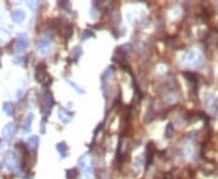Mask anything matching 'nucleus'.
<instances>
[{
  "label": "nucleus",
  "mask_w": 218,
  "mask_h": 179,
  "mask_svg": "<svg viewBox=\"0 0 218 179\" xmlns=\"http://www.w3.org/2000/svg\"><path fill=\"white\" fill-rule=\"evenodd\" d=\"M24 17H26V13L22 11V10H17V11H15L12 13V19L15 21V22H22V21L24 19Z\"/></svg>",
  "instance_id": "2"
},
{
  "label": "nucleus",
  "mask_w": 218,
  "mask_h": 179,
  "mask_svg": "<svg viewBox=\"0 0 218 179\" xmlns=\"http://www.w3.org/2000/svg\"><path fill=\"white\" fill-rule=\"evenodd\" d=\"M50 44V40H49V38L47 36H44V38H41L40 39V41H39V44H38V49H39V51L40 52H45V49L47 47V45Z\"/></svg>",
  "instance_id": "3"
},
{
  "label": "nucleus",
  "mask_w": 218,
  "mask_h": 179,
  "mask_svg": "<svg viewBox=\"0 0 218 179\" xmlns=\"http://www.w3.org/2000/svg\"><path fill=\"white\" fill-rule=\"evenodd\" d=\"M13 123H9V125H6L3 129V136L5 138H9V136H11V133L13 132Z\"/></svg>",
  "instance_id": "4"
},
{
  "label": "nucleus",
  "mask_w": 218,
  "mask_h": 179,
  "mask_svg": "<svg viewBox=\"0 0 218 179\" xmlns=\"http://www.w3.org/2000/svg\"><path fill=\"white\" fill-rule=\"evenodd\" d=\"M58 151H59V154L62 155V157L66 156V145L62 143V144H58Z\"/></svg>",
  "instance_id": "9"
},
{
  "label": "nucleus",
  "mask_w": 218,
  "mask_h": 179,
  "mask_svg": "<svg viewBox=\"0 0 218 179\" xmlns=\"http://www.w3.org/2000/svg\"><path fill=\"white\" fill-rule=\"evenodd\" d=\"M172 126L171 125H168V128L166 129V133H167V136H168V138H170V137H171V134H172Z\"/></svg>",
  "instance_id": "10"
},
{
  "label": "nucleus",
  "mask_w": 218,
  "mask_h": 179,
  "mask_svg": "<svg viewBox=\"0 0 218 179\" xmlns=\"http://www.w3.org/2000/svg\"><path fill=\"white\" fill-rule=\"evenodd\" d=\"M27 44H28V41H27V36L26 35L19 36L18 40H17V50L18 51H23L27 47Z\"/></svg>",
  "instance_id": "1"
},
{
  "label": "nucleus",
  "mask_w": 218,
  "mask_h": 179,
  "mask_svg": "<svg viewBox=\"0 0 218 179\" xmlns=\"http://www.w3.org/2000/svg\"><path fill=\"white\" fill-rule=\"evenodd\" d=\"M28 143L30 144V145H33V148H37V145H38V138H37L35 136H33V137H30V138H29Z\"/></svg>",
  "instance_id": "8"
},
{
  "label": "nucleus",
  "mask_w": 218,
  "mask_h": 179,
  "mask_svg": "<svg viewBox=\"0 0 218 179\" xmlns=\"http://www.w3.org/2000/svg\"><path fill=\"white\" fill-rule=\"evenodd\" d=\"M3 110L8 114V115H11L12 114V110H11V104L10 103H4V105H3Z\"/></svg>",
  "instance_id": "7"
},
{
  "label": "nucleus",
  "mask_w": 218,
  "mask_h": 179,
  "mask_svg": "<svg viewBox=\"0 0 218 179\" xmlns=\"http://www.w3.org/2000/svg\"><path fill=\"white\" fill-rule=\"evenodd\" d=\"M8 166L10 169H15L17 166V162H16V157L15 155H9L8 157Z\"/></svg>",
  "instance_id": "5"
},
{
  "label": "nucleus",
  "mask_w": 218,
  "mask_h": 179,
  "mask_svg": "<svg viewBox=\"0 0 218 179\" xmlns=\"http://www.w3.org/2000/svg\"><path fill=\"white\" fill-rule=\"evenodd\" d=\"M32 121H33V115H32V114H29V115L26 118V120H24V125H23V127H24V131H26V132H27V131H29L30 125H32Z\"/></svg>",
  "instance_id": "6"
}]
</instances>
